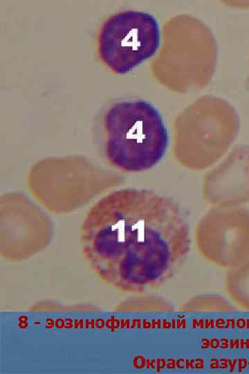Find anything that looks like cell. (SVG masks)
<instances>
[{"mask_svg": "<svg viewBox=\"0 0 249 374\" xmlns=\"http://www.w3.org/2000/svg\"><path fill=\"white\" fill-rule=\"evenodd\" d=\"M81 240L85 257L102 276L157 274L183 255L188 244L177 202L132 188L109 193L91 206Z\"/></svg>", "mask_w": 249, "mask_h": 374, "instance_id": "cell-1", "label": "cell"}, {"mask_svg": "<svg viewBox=\"0 0 249 374\" xmlns=\"http://www.w3.org/2000/svg\"><path fill=\"white\" fill-rule=\"evenodd\" d=\"M103 126L106 159L120 170H149L166 152L167 127L159 112L146 101L115 103L107 111Z\"/></svg>", "mask_w": 249, "mask_h": 374, "instance_id": "cell-2", "label": "cell"}, {"mask_svg": "<svg viewBox=\"0 0 249 374\" xmlns=\"http://www.w3.org/2000/svg\"><path fill=\"white\" fill-rule=\"evenodd\" d=\"M228 288L232 298L249 310V258L237 265L228 278Z\"/></svg>", "mask_w": 249, "mask_h": 374, "instance_id": "cell-4", "label": "cell"}, {"mask_svg": "<svg viewBox=\"0 0 249 374\" xmlns=\"http://www.w3.org/2000/svg\"><path fill=\"white\" fill-rule=\"evenodd\" d=\"M160 41L159 25L152 15L125 10L111 15L103 23L98 53L109 69L124 74L152 57Z\"/></svg>", "mask_w": 249, "mask_h": 374, "instance_id": "cell-3", "label": "cell"}]
</instances>
